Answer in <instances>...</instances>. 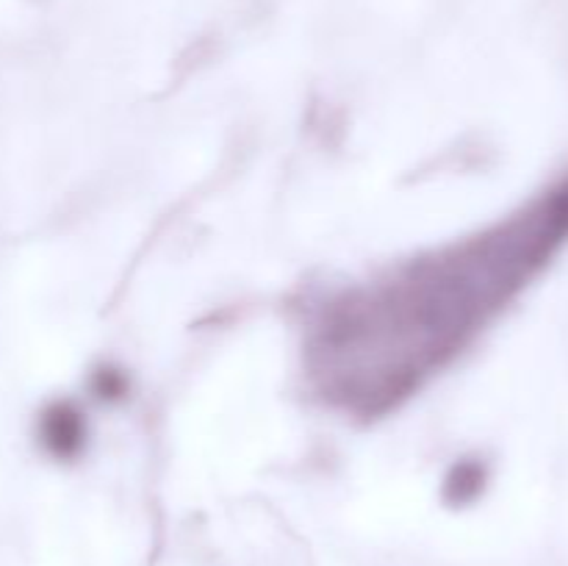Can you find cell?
Segmentation results:
<instances>
[{"label":"cell","instance_id":"cell-2","mask_svg":"<svg viewBox=\"0 0 568 566\" xmlns=\"http://www.w3.org/2000/svg\"><path fill=\"white\" fill-rule=\"evenodd\" d=\"M37 436L53 458L70 461L83 449V442H87V422H83L81 411L72 408L70 403H53L39 416Z\"/></svg>","mask_w":568,"mask_h":566},{"label":"cell","instance_id":"cell-4","mask_svg":"<svg viewBox=\"0 0 568 566\" xmlns=\"http://www.w3.org/2000/svg\"><path fill=\"white\" fill-rule=\"evenodd\" d=\"M94 392L105 400H120L128 392V377L116 370H100L94 377Z\"/></svg>","mask_w":568,"mask_h":566},{"label":"cell","instance_id":"cell-3","mask_svg":"<svg viewBox=\"0 0 568 566\" xmlns=\"http://www.w3.org/2000/svg\"><path fill=\"white\" fill-rule=\"evenodd\" d=\"M483 483H486V469L480 464L464 461L447 477V497L458 505L469 503V499H475L483 492Z\"/></svg>","mask_w":568,"mask_h":566},{"label":"cell","instance_id":"cell-1","mask_svg":"<svg viewBox=\"0 0 568 566\" xmlns=\"http://www.w3.org/2000/svg\"><path fill=\"white\" fill-rule=\"evenodd\" d=\"M568 233V189L464 242L342 289L305 327V370L333 408L388 414L444 370Z\"/></svg>","mask_w":568,"mask_h":566}]
</instances>
